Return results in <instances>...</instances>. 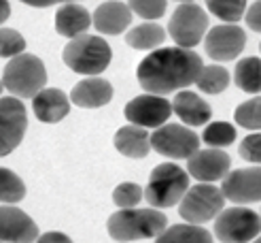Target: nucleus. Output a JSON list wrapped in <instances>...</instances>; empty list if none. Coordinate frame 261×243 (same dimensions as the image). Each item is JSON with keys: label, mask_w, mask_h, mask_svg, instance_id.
I'll use <instances>...</instances> for the list:
<instances>
[{"label": "nucleus", "mask_w": 261, "mask_h": 243, "mask_svg": "<svg viewBox=\"0 0 261 243\" xmlns=\"http://www.w3.org/2000/svg\"><path fill=\"white\" fill-rule=\"evenodd\" d=\"M202 69V58L191 49L164 47L155 49L138 64L136 77L140 87L147 90V94L166 96L195 83Z\"/></svg>", "instance_id": "nucleus-1"}, {"label": "nucleus", "mask_w": 261, "mask_h": 243, "mask_svg": "<svg viewBox=\"0 0 261 243\" xmlns=\"http://www.w3.org/2000/svg\"><path fill=\"white\" fill-rule=\"evenodd\" d=\"M168 217L160 209H119L115 211L109 222L107 230L115 241H138V239H151L162 235L168 228Z\"/></svg>", "instance_id": "nucleus-2"}, {"label": "nucleus", "mask_w": 261, "mask_h": 243, "mask_svg": "<svg viewBox=\"0 0 261 243\" xmlns=\"http://www.w3.org/2000/svg\"><path fill=\"white\" fill-rule=\"evenodd\" d=\"M111 45L104 41L102 36H91V34H81L70 38V43L64 47V64L79 73V75H91L98 77L102 71H107L111 64Z\"/></svg>", "instance_id": "nucleus-3"}, {"label": "nucleus", "mask_w": 261, "mask_h": 243, "mask_svg": "<svg viewBox=\"0 0 261 243\" xmlns=\"http://www.w3.org/2000/svg\"><path fill=\"white\" fill-rule=\"evenodd\" d=\"M3 85L15 98H34L47 85V71L34 54H19L7 62L3 71Z\"/></svg>", "instance_id": "nucleus-4"}, {"label": "nucleus", "mask_w": 261, "mask_h": 243, "mask_svg": "<svg viewBox=\"0 0 261 243\" xmlns=\"http://www.w3.org/2000/svg\"><path fill=\"white\" fill-rule=\"evenodd\" d=\"M189 190V173H185L174 162H162L153 169L145 196L151 207L168 209L185 196Z\"/></svg>", "instance_id": "nucleus-5"}, {"label": "nucleus", "mask_w": 261, "mask_h": 243, "mask_svg": "<svg viewBox=\"0 0 261 243\" xmlns=\"http://www.w3.org/2000/svg\"><path fill=\"white\" fill-rule=\"evenodd\" d=\"M225 196L221 188L213 184H198L185 192L180 198L178 213L187 224H204L223 211Z\"/></svg>", "instance_id": "nucleus-6"}, {"label": "nucleus", "mask_w": 261, "mask_h": 243, "mask_svg": "<svg viewBox=\"0 0 261 243\" xmlns=\"http://www.w3.org/2000/svg\"><path fill=\"white\" fill-rule=\"evenodd\" d=\"M206 28H208V15L195 3H182L180 7H176L170 21H168V34L172 36L176 47L182 49H191L198 45L204 38Z\"/></svg>", "instance_id": "nucleus-7"}, {"label": "nucleus", "mask_w": 261, "mask_h": 243, "mask_svg": "<svg viewBox=\"0 0 261 243\" xmlns=\"http://www.w3.org/2000/svg\"><path fill=\"white\" fill-rule=\"evenodd\" d=\"M261 233V217L246 207L223 209L217 215L215 235L223 243H249Z\"/></svg>", "instance_id": "nucleus-8"}, {"label": "nucleus", "mask_w": 261, "mask_h": 243, "mask_svg": "<svg viewBox=\"0 0 261 243\" xmlns=\"http://www.w3.org/2000/svg\"><path fill=\"white\" fill-rule=\"evenodd\" d=\"M151 147L168 158H189L191 153L200 149V137L187 126L180 124H164L155 128V132L149 137Z\"/></svg>", "instance_id": "nucleus-9"}, {"label": "nucleus", "mask_w": 261, "mask_h": 243, "mask_svg": "<svg viewBox=\"0 0 261 243\" xmlns=\"http://www.w3.org/2000/svg\"><path fill=\"white\" fill-rule=\"evenodd\" d=\"M28 128V115L21 100L15 96L0 98V158L15 149Z\"/></svg>", "instance_id": "nucleus-10"}, {"label": "nucleus", "mask_w": 261, "mask_h": 243, "mask_svg": "<svg viewBox=\"0 0 261 243\" xmlns=\"http://www.w3.org/2000/svg\"><path fill=\"white\" fill-rule=\"evenodd\" d=\"M127 122L140 128H160L172 115V102H168L166 96L158 94H140L132 98L123 109Z\"/></svg>", "instance_id": "nucleus-11"}, {"label": "nucleus", "mask_w": 261, "mask_h": 243, "mask_svg": "<svg viewBox=\"0 0 261 243\" xmlns=\"http://www.w3.org/2000/svg\"><path fill=\"white\" fill-rule=\"evenodd\" d=\"M246 45V34L238 24H221L204 36L206 54L217 62H229L242 54Z\"/></svg>", "instance_id": "nucleus-12"}, {"label": "nucleus", "mask_w": 261, "mask_h": 243, "mask_svg": "<svg viewBox=\"0 0 261 243\" xmlns=\"http://www.w3.org/2000/svg\"><path fill=\"white\" fill-rule=\"evenodd\" d=\"M221 192L236 205L261 201V166L229 171L221 182Z\"/></svg>", "instance_id": "nucleus-13"}, {"label": "nucleus", "mask_w": 261, "mask_h": 243, "mask_svg": "<svg viewBox=\"0 0 261 243\" xmlns=\"http://www.w3.org/2000/svg\"><path fill=\"white\" fill-rule=\"evenodd\" d=\"M229 156L219 147L198 149L187 158V173L198 179L200 184H213L223 179L229 173Z\"/></svg>", "instance_id": "nucleus-14"}, {"label": "nucleus", "mask_w": 261, "mask_h": 243, "mask_svg": "<svg viewBox=\"0 0 261 243\" xmlns=\"http://www.w3.org/2000/svg\"><path fill=\"white\" fill-rule=\"evenodd\" d=\"M38 237V226L32 217L13 207V205H5L0 207V241L7 243H34Z\"/></svg>", "instance_id": "nucleus-15"}, {"label": "nucleus", "mask_w": 261, "mask_h": 243, "mask_svg": "<svg viewBox=\"0 0 261 243\" xmlns=\"http://www.w3.org/2000/svg\"><path fill=\"white\" fill-rule=\"evenodd\" d=\"M32 111L41 122L45 124H58L70 113V100L68 96L56 87H43L32 98Z\"/></svg>", "instance_id": "nucleus-16"}, {"label": "nucleus", "mask_w": 261, "mask_h": 243, "mask_svg": "<svg viewBox=\"0 0 261 243\" xmlns=\"http://www.w3.org/2000/svg\"><path fill=\"white\" fill-rule=\"evenodd\" d=\"M111 98H113V85L107 79H102V77H87V79L76 83L70 92V100L83 109L104 107L111 102Z\"/></svg>", "instance_id": "nucleus-17"}, {"label": "nucleus", "mask_w": 261, "mask_h": 243, "mask_svg": "<svg viewBox=\"0 0 261 243\" xmlns=\"http://www.w3.org/2000/svg\"><path fill=\"white\" fill-rule=\"evenodd\" d=\"M91 24L102 34H121L132 24V9L125 3L111 0V3H104L94 11Z\"/></svg>", "instance_id": "nucleus-18"}, {"label": "nucleus", "mask_w": 261, "mask_h": 243, "mask_svg": "<svg viewBox=\"0 0 261 243\" xmlns=\"http://www.w3.org/2000/svg\"><path fill=\"white\" fill-rule=\"evenodd\" d=\"M172 111L180 118V122H185L187 126H202L206 122H211V118H213L211 105L195 92H189V90L176 92V96L172 100Z\"/></svg>", "instance_id": "nucleus-19"}, {"label": "nucleus", "mask_w": 261, "mask_h": 243, "mask_svg": "<svg viewBox=\"0 0 261 243\" xmlns=\"http://www.w3.org/2000/svg\"><path fill=\"white\" fill-rule=\"evenodd\" d=\"M91 26V15L87 13L85 7L76 5V3H68V5H62L56 13V30L62 36H81L85 34V30Z\"/></svg>", "instance_id": "nucleus-20"}, {"label": "nucleus", "mask_w": 261, "mask_h": 243, "mask_svg": "<svg viewBox=\"0 0 261 243\" xmlns=\"http://www.w3.org/2000/svg\"><path fill=\"white\" fill-rule=\"evenodd\" d=\"M115 147L127 158H145L151 149V139L147 135V128H140L134 124L119 128L115 135Z\"/></svg>", "instance_id": "nucleus-21"}, {"label": "nucleus", "mask_w": 261, "mask_h": 243, "mask_svg": "<svg viewBox=\"0 0 261 243\" xmlns=\"http://www.w3.org/2000/svg\"><path fill=\"white\" fill-rule=\"evenodd\" d=\"M155 243H213V235L200 224H174L168 226Z\"/></svg>", "instance_id": "nucleus-22"}, {"label": "nucleus", "mask_w": 261, "mask_h": 243, "mask_svg": "<svg viewBox=\"0 0 261 243\" xmlns=\"http://www.w3.org/2000/svg\"><path fill=\"white\" fill-rule=\"evenodd\" d=\"M164 41H166V30L155 21L134 26V28L125 34V43L134 49H155Z\"/></svg>", "instance_id": "nucleus-23"}, {"label": "nucleus", "mask_w": 261, "mask_h": 243, "mask_svg": "<svg viewBox=\"0 0 261 243\" xmlns=\"http://www.w3.org/2000/svg\"><path fill=\"white\" fill-rule=\"evenodd\" d=\"M236 85L246 94H259L261 92V58H242L236 64V73H233Z\"/></svg>", "instance_id": "nucleus-24"}, {"label": "nucleus", "mask_w": 261, "mask_h": 243, "mask_svg": "<svg viewBox=\"0 0 261 243\" xmlns=\"http://www.w3.org/2000/svg\"><path fill=\"white\" fill-rule=\"evenodd\" d=\"M195 83L204 94H221L229 85V73L219 64H211V67H204L200 71Z\"/></svg>", "instance_id": "nucleus-25"}, {"label": "nucleus", "mask_w": 261, "mask_h": 243, "mask_svg": "<svg viewBox=\"0 0 261 243\" xmlns=\"http://www.w3.org/2000/svg\"><path fill=\"white\" fill-rule=\"evenodd\" d=\"M25 196V186L21 179L7 166H0V203L15 205Z\"/></svg>", "instance_id": "nucleus-26"}, {"label": "nucleus", "mask_w": 261, "mask_h": 243, "mask_svg": "<svg viewBox=\"0 0 261 243\" xmlns=\"http://www.w3.org/2000/svg\"><path fill=\"white\" fill-rule=\"evenodd\" d=\"M206 7L225 24H236L246 13V0H206Z\"/></svg>", "instance_id": "nucleus-27"}, {"label": "nucleus", "mask_w": 261, "mask_h": 243, "mask_svg": "<svg viewBox=\"0 0 261 243\" xmlns=\"http://www.w3.org/2000/svg\"><path fill=\"white\" fill-rule=\"evenodd\" d=\"M236 139V128L229 122H213L204 128L202 141L208 147H227Z\"/></svg>", "instance_id": "nucleus-28"}, {"label": "nucleus", "mask_w": 261, "mask_h": 243, "mask_svg": "<svg viewBox=\"0 0 261 243\" xmlns=\"http://www.w3.org/2000/svg\"><path fill=\"white\" fill-rule=\"evenodd\" d=\"M233 118H236L238 126L246 128V130H261V96L242 102L233 113Z\"/></svg>", "instance_id": "nucleus-29"}, {"label": "nucleus", "mask_w": 261, "mask_h": 243, "mask_svg": "<svg viewBox=\"0 0 261 243\" xmlns=\"http://www.w3.org/2000/svg\"><path fill=\"white\" fill-rule=\"evenodd\" d=\"M142 196H145V192H142V188L138 184L123 182V184H119L115 188L113 203L121 209H129V207H136V205L142 201Z\"/></svg>", "instance_id": "nucleus-30"}, {"label": "nucleus", "mask_w": 261, "mask_h": 243, "mask_svg": "<svg viewBox=\"0 0 261 243\" xmlns=\"http://www.w3.org/2000/svg\"><path fill=\"white\" fill-rule=\"evenodd\" d=\"M25 38L13 28H0V58H15L23 54Z\"/></svg>", "instance_id": "nucleus-31"}, {"label": "nucleus", "mask_w": 261, "mask_h": 243, "mask_svg": "<svg viewBox=\"0 0 261 243\" xmlns=\"http://www.w3.org/2000/svg\"><path fill=\"white\" fill-rule=\"evenodd\" d=\"M127 7L142 19H160L166 13L168 3L166 0H127Z\"/></svg>", "instance_id": "nucleus-32"}, {"label": "nucleus", "mask_w": 261, "mask_h": 243, "mask_svg": "<svg viewBox=\"0 0 261 243\" xmlns=\"http://www.w3.org/2000/svg\"><path fill=\"white\" fill-rule=\"evenodd\" d=\"M238 153L246 162L261 164V132H255V135H249L246 139H242Z\"/></svg>", "instance_id": "nucleus-33"}, {"label": "nucleus", "mask_w": 261, "mask_h": 243, "mask_svg": "<svg viewBox=\"0 0 261 243\" xmlns=\"http://www.w3.org/2000/svg\"><path fill=\"white\" fill-rule=\"evenodd\" d=\"M244 21L253 32H261V0L253 3L244 13Z\"/></svg>", "instance_id": "nucleus-34"}, {"label": "nucleus", "mask_w": 261, "mask_h": 243, "mask_svg": "<svg viewBox=\"0 0 261 243\" xmlns=\"http://www.w3.org/2000/svg\"><path fill=\"white\" fill-rule=\"evenodd\" d=\"M36 243H72L68 235L58 233V230H51V233H45L36 239Z\"/></svg>", "instance_id": "nucleus-35"}, {"label": "nucleus", "mask_w": 261, "mask_h": 243, "mask_svg": "<svg viewBox=\"0 0 261 243\" xmlns=\"http://www.w3.org/2000/svg\"><path fill=\"white\" fill-rule=\"evenodd\" d=\"M19 3L28 5V7H36V9H43V7H54V5H62V3H76V0H19Z\"/></svg>", "instance_id": "nucleus-36"}, {"label": "nucleus", "mask_w": 261, "mask_h": 243, "mask_svg": "<svg viewBox=\"0 0 261 243\" xmlns=\"http://www.w3.org/2000/svg\"><path fill=\"white\" fill-rule=\"evenodd\" d=\"M9 15H11L9 3H7V0H0V26H3V24L9 19Z\"/></svg>", "instance_id": "nucleus-37"}, {"label": "nucleus", "mask_w": 261, "mask_h": 243, "mask_svg": "<svg viewBox=\"0 0 261 243\" xmlns=\"http://www.w3.org/2000/svg\"><path fill=\"white\" fill-rule=\"evenodd\" d=\"M3 90H5V85H3V79H0V94H3Z\"/></svg>", "instance_id": "nucleus-38"}, {"label": "nucleus", "mask_w": 261, "mask_h": 243, "mask_svg": "<svg viewBox=\"0 0 261 243\" xmlns=\"http://www.w3.org/2000/svg\"><path fill=\"white\" fill-rule=\"evenodd\" d=\"M176 3H193V0H176Z\"/></svg>", "instance_id": "nucleus-39"}, {"label": "nucleus", "mask_w": 261, "mask_h": 243, "mask_svg": "<svg viewBox=\"0 0 261 243\" xmlns=\"http://www.w3.org/2000/svg\"><path fill=\"white\" fill-rule=\"evenodd\" d=\"M253 243H261V237H259V239H257V241H253Z\"/></svg>", "instance_id": "nucleus-40"}, {"label": "nucleus", "mask_w": 261, "mask_h": 243, "mask_svg": "<svg viewBox=\"0 0 261 243\" xmlns=\"http://www.w3.org/2000/svg\"><path fill=\"white\" fill-rule=\"evenodd\" d=\"M259 49H261V43H259Z\"/></svg>", "instance_id": "nucleus-41"}, {"label": "nucleus", "mask_w": 261, "mask_h": 243, "mask_svg": "<svg viewBox=\"0 0 261 243\" xmlns=\"http://www.w3.org/2000/svg\"><path fill=\"white\" fill-rule=\"evenodd\" d=\"M0 243H5V241H0Z\"/></svg>", "instance_id": "nucleus-42"}]
</instances>
